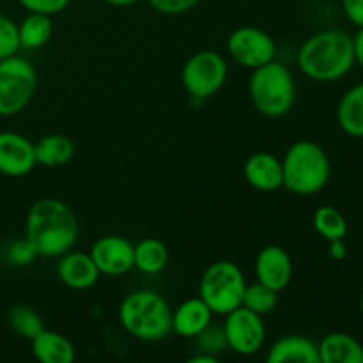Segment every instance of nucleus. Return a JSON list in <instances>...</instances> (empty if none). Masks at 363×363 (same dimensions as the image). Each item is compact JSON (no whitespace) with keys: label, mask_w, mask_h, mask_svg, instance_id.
Wrapping results in <instances>:
<instances>
[{"label":"nucleus","mask_w":363,"mask_h":363,"mask_svg":"<svg viewBox=\"0 0 363 363\" xmlns=\"http://www.w3.org/2000/svg\"><path fill=\"white\" fill-rule=\"evenodd\" d=\"M243 174L247 183L259 191H277L284 188L282 162L272 152H254L245 162Z\"/></svg>","instance_id":"15"},{"label":"nucleus","mask_w":363,"mask_h":363,"mask_svg":"<svg viewBox=\"0 0 363 363\" xmlns=\"http://www.w3.org/2000/svg\"><path fill=\"white\" fill-rule=\"evenodd\" d=\"M197 339H201V347H202V351H206V353L213 354V353H216V351L227 347L225 337H223V330L213 328V326L206 328L204 332L197 337Z\"/></svg>","instance_id":"31"},{"label":"nucleus","mask_w":363,"mask_h":363,"mask_svg":"<svg viewBox=\"0 0 363 363\" xmlns=\"http://www.w3.org/2000/svg\"><path fill=\"white\" fill-rule=\"evenodd\" d=\"M318 350L321 363H363L362 342L350 333H328L318 344Z\"/></svg>","instance_id":"18"},{"label":"nucleus","mask_w":363,"mask_h":363,"mask_svg":"<svg viewBox=\"0 0 363 363\" xmlns=\"http://www.w3.org/2000/svg\"><path fill=\"white\" fill-rule=\"evenodd\" d=\"M7 257H9V261L14 266H28L38 257V254H35L30 241L27 238H23V240H18L11 245L9 250H7Z\"/></svg>","instance_id":"29"},{"label":"nucleus","mask_w":363,"mask_h":363,"mask_svg":"<svg viewBox=\"0 0 363 363\" xmlns=\"http://www.w3.org/2000/svg\"><path fill=\"white\" fill-rule=\"evenodd\" d=\"M152 9L162 14H183L194 9L201 0H147Z\"/></svg>","instance_id":"30"},{"label":"nucleus","mask_w":363,"mask_h":363,"mask_svg":"<svg viewBox=\"0 0 363 363\" xmlns=\"http://www.w3.org/2000/svg\"><path fill=\"white\" fill-rule=\"evenodd\" d=\"M169 262V250L165 243L156 238H145L133 248V268L144 275H156L163 272Z\"/></svg>","instance_id":"22"},{"label":"nucleus","mask_w":363,"mask_h":363,"mask_svg":"<svg viewBox=\"0 0 363 363\" xmlns=\"http://www.w3.org/2000/svg\"><path fill=\"white\" fill-rule=\"evenodd\" d=\"M18 2L28 13H41L53 16V14L62 13L69 6L71 0H18Z\"/></svg>","instance_id":"28"},{"label":"nucleus","mask_w":363,"mask_h":363,"mask_svg":"<svg viewBox=\"0 0 363 363\" xmlns=\"http://www.w3.org/2000/svg\"><path fill=\"white\" fill-rule=\"evenodd\" d=\"M35 165L34 144L27 137L14 131H0V174L21 177Z\"/></svg>","instance_id":"12"},{"label":"nucleus","mask_w":363,"mask_h":363,"mask_svg":"<svg viewBox=\"0 0 363 363\" xmlns=\"http://www.w3.org/2000/svg\"><path fill=\"white\" fill-rule=\"evenodd\" d=\"M229 66L223 55L211 50L194 53L181 69V82L195 101L215 96L225 85Z\"/></svg>","instance_id":"8"},{"label":"nucleus","mask_w":363,"mask_h":363,"mask_svg":"<svg viewBox=\"0 0 363 363\" xmlns=\"http://www.w3.org/2000/svg\"><path fill=\"white\" fill-rule=\"evenodd\" d=\"M53 34L52 16L41 13H28L18 25L20 46L27 50H35L45 46Z\"/></svg>","instance_id":"23"},{"label":"nucleus","mask_w":363,"mask_h":363,"mask_svg":"<svg viewBox=\"0 0 363 363\" xmlns=\"http://www.w3.org/2000/svg\"><path fill=\"white\" fill-rule=\"evenodd\" d=\"M32 354L43 363H73L77 350L62 333L43 330L30 340Z\"/></svg>","instance_id":"19"},{"label":"nucleus","mask_w":363,"mask_h":363,"mask_svg":"<svg viewBox=\"0 0 363 363\" xmlns=\"http://www.w3.org/2000/svg\"><path fill=\"white\" fill-rule=\"evenodd\" d=\"M248 92L257 112L266 117H282L293 108L296 84L289 67L272 60L252 71Z\"/></svg>","instance_id":"5"},{"label":"nucleus","mask_w":363,"mask_h":363,"mask_svg":"<svg viewBox=\"0 0 363 363\" xmlns=\"http://www.w3.org/2000/svg\"><path fill=\"white\" fill-rule=\"evenodd\" d=\"M101 2L108 4V6H116V7H126V6H133V4L140 2V0H101Z\"/></svg>","instance_id":"36"},{"label":"nucleus","mask_w":363,"mask_h":363,"mask_svg":"<svg viewBox=\"0 0 363 363\" xmlns=\"http://www.w3.org/2000/svg\"><path fill=\"white\" fill-rule=\"evenodd\" d=\"M330 255H332V259H335V261H340V259L346 257L347 247L346 243H344V240L330 241Z\"/></svg>","instance_id":"33"},{"label":"nucleus","mask_w":363,"mask_h":363,"mask_svg":"<svg viewBox=\"0 0 363 363\" xmlns=\"http://www.w3.org/2000/svg\"><path fill=\"white\" fill-rule=\"evenodd\" d=\"M78 220L73 209L59 199H39L32 204L25 222V238L38 257H60L78 238Z\"/></svg>","instance_id":"1"},{"label":"nucleus","mask_w":363,"mask_h":363,"mask_svg":"<svg viewBox=\"0 0 363 363\" xmlns=\"http://www.w3.org/2000/svg\"><path fill=\"white\" fill-rule=\"evenodd\" d=\"M337 123L340 130L354 138H363V84L351 87L337 106Z\"/></svg>","instance_id":"21"},{"label":"nucleus","mask_w":363,"mask_h":363,"mask_svg":"<svg viewBox=\"0 0 363 363\" xmlns=\"http://www.w3.org/2000/svg\"><path fill=\"white\" fill-rule=\"evenodd\" d=\"M353 50H354V62L363 67V27L358 28L357 34L353 35Z\"/></svg>","instance_id":"34"},{"label":"nucleus","mask_w":363,"mask_h":363,"mask_svg":"<svg viewBox=\"0 0 363 363\" xmlns=\"http://www.w3.org/2000/svg\"><path fill=\"white\" fill-rule=\"evenodd\" d=\"M7 319H9L11 330L25 340H32L39 332L45 330L41 315L27 305H14L9 311Z\"/></svg>","instance_id":"25"},{"label":"nucleus","mask_w":363,"mask_h":363,"mask_svg":"<svg viewBox=\"0 0 363 363\" xmlns=\"http://www.w3.org/2000/svg\"><path fill=\"white\" fill-rule=\"evenodd\" d=\"M245 287L247 280L240 266L230 261H218L204 272L199 293L213 314L225 315L241 307Z\"/></svg>","instance_id":"6"},{"label":"nucleus","mask_w":363,"mask_h":363,"mask_svg":"<svg viewBox=\"0 0 363 363\" xmlns=\"http://www.w3.org/2000/svg\"><path fill=\"white\" fill-rule=\"evenodd\" d=\"M35 163L46 169H55L71 162L74 156V144L62 133L46 135L34 144Z\"/></svg>","instance_id":"20"},{"label":"nucleus","mask_w":363,"mask_h":363,"mask_svg":"<svg viewBox=\"0 0 363 363\" xmlns=\"http://www.w3.org/2000/svg\"><path fill=\"white\" fill-rule=\"evenodd\" d=\"M314 229L326 241L344 240L347 236V222L342 213L332 206H321L314 213Z\"/></svg>","instance_id":"24"},{"label":"nucleus","mask_w":363,"mask_h":363,"mask_svg":"<svg viewBox=\"0 0 363 363\" xmlns=\"http://www.w3.org/2000/svg\"><path fill=\"white\" fill-rule=\"evenodd\" d=\"M227 52L234 62L254 71L275 60L277 45L272 35L257 27H240L227 39Z\"/></svg>","instance_id":"10"},{"label":"nucleus","mask_w":363,"mask_h":363,"mask_svg":"<svg viewBox=\"0 0 363 363\" xmlns=\"http://www.w3.org/2000/svg\"><path fill=\"white\" fill-rule=\"evenodd\" d=\"M301 73L314 82H337L354 66L353 38L342 30L311 35L298 52Z\"/></svg>","instance_id":"2"},{"label":"nucleus","mask_w":363,"mask_h":363,"mask_svg":"<svg viewBox=\"0 0 363 363\" xmlns=\"http://www.w3.org/2000/svg\"><path fill=\"white\" fill-rule=\"evenodd\" d=\"M360 311H362V315H363V296H362V300H360Z\"/></svg>","instance_id":"37"},{"label":"nucleus","mask_w":363,"mask_h":363,"mask_svg":"<svg viewBox=\"0 0 363 363\" xmlns=\"http://www.w3.org/2000/svg\"><path fill=\"white\" fill-rule=\"evenodd\" d=\"M284 188L291 194L308 197L328 184L332 167L325 149L311 140H298L282 160Z\"/></svg>","instance_id":"4"},{"label":"nucleus","mask_w":363,"mask_h":363,"mask_svg":"<svg viewBox=\"0 0 363 363\" xmlns=\"http://www.w3.org/2000/svg\"><path fill=\"white\" fill-rule=\"evenodd\" d=\"M222 330L227 347L241 357L259 353L264 346L266 325L262 315L248 311L243 305L225 314Z\"/></svg>","instance_id":"9"},{"label":"nucleus","mask_w":363,"mask_h":363,"mask_svg":"<svg viewBox=\"0 0 363 363\" xmlns=\"http://www.w3.org/2000/svg\"><path fill=\"white\" fill-rule=\"evenodd\" d=\"M20 48L18 25L9 16L0 13V60L16 55Z\"/></svg>","instance_id":"27"},{"label":"nucleus","mask_w":363,"mask_h":363,"mask_svg":"<svg viewBox=\"0 0 363 363\" xmlns=\"http://www.w3.org/2000/svg\"><path fill=\"white\" fill-rule=\"evenodd\" d=\"M211 319L213 311L206 301L201 296L190 298L172 312V332L183 339H197L211 326Z\"/></svg>","instance_id":"16"},{"label":"nucleus","mask_w":363,"mask_h":363,"mask_svg":"<svg viewBox=\"0 0 363 363\" xmlns=\"http://www.w3.org/2000/svg\"><path fill=\"white\" fill-rule=\"evenodd\" d=\"M133 248L123 236H103L91 247V257L101 275L119 277L133 268Z\"/></svg>","instance_id":"11"},{"label":"nucleus","mask_w":363,"mask_h":363,"mask_svg":"<svg viewBox=\"0 0 363 363\" xmlns=\"http://www.w3.org/2000/svg\"><path fill=\"white\" fill-rule=\"evenodd\" d=\"M266 360L269 363H321L318 344L303 335H286L269 347Z\"/></svg>","instance_id":"17"},{"label":"nucleus","mask_w":363,"mask_h":363,"mask_svg":"<svg viewBox=\"0 0 363 363\" xmlns=\"http://www.w3.org/2000/svg\"><path fill=\"white\" fill-rule=\"evenodd\" d=\"M293 261L291 255L279 245H268L262 248L255 259V277L257 282L272 287L275 291H284L293 279Z\"/></svg>","instance_id":"13"},{"label":"nucleus","mask_w":363,"mask_h":363,"mask_svg":"<svg viewBox=\"0 0 363 363\" xmlns=\"http://www.w3.org/2000/svg\"><path fill=\"white\" fill-rule=\"evenodd\" d=\"M342 9L351 23L363 27V0H342Z\"/></svg>","instance_id":"32"},{"label":"nucleus","mask_w":363,"mask_h":363,"mask_svg":"<svg viewBox=\"0 0 363 363\" xmlns=\"http://www.w3.org/2000/svg\"><path fill=\"white\" fill-rule=\"evenodd\" d=\"M188 362L190 363H216L218 360H216L215 354L206 353L204 351V354H195V357H191Z\"/></svg>","instance_id":"35"},{"label":"nucleus","mask_w":363,"mask_h":363,"mask_svg":"<svg viewBox=\"0 0 363 363\" xmlns=\"http://www.w3.org/2000/svg\"><path fill=\"white\" fill-rule=\"evenodd\" d=\"M99 269L96 268L91 254L84 252H66L57 262V277L66 287L73 291H85L96 286L99 280Z\"/></svg>","instance_id":"14"},{"label":"nucleus","mask_w":363,"mask_h":363,"mask_svg":"<svg viewBox=\"0 0 363 363\" xmlns=\"http://www.w3.org/2000/svg\"><path fill=\"white\" fill-rule=\"evenodd\" d=\"M38 87V73L23 57L0 60V116L20 113L30 103Z\"/></svg>","instance_id":"7"},{"label":"nucleus","mask_w":363,"mask_h":363,"mask_svg":"<svg viewBox=\"0 0 363 363\" xmlns=\"http://www.w3.org/2000/svg\"><path fill=\"white\" fill-rule=\"evenodd\" d=\"M241 305L259 315L269 314L279 305V291L272 289V287L264 286L261 282H254L250 286L247 284Z\"/></svg>","instance_id":"26"},{"label":"nucleus","mask_w":363,"mask_h":363,"mask_svg":"<svg viewBox=\"0 0 363 363\" xmlns=\"http://www.w3.org/2000/svg\"><path fill=\"white\" fill-rule=\"evenodd\" d=\"M119 323L135 339L158 342L172 333V311L162 294L133 291L121 301Z\"/></svg>","instance_id":"3"}]
</instances>
